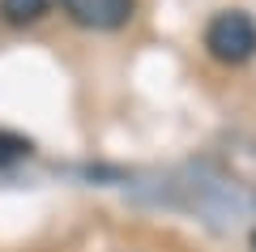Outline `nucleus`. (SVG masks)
Masks as SVG:
<instances>
[{"mask_svg":"<svg viewBox=\"0 0 256 252\" xmlns=\"http://www.w3.org/2000/svg\"><path fill=\"white\" fill-rule=\"evenodd\" d=\"M205 47H210V56L222 60V64L252 60V52H256V22L248 18V13H239V9L218 13V18L210 22V30H205Z\"/></svg>","mask_w":256,"mask_h":252,"instance_id":"obj_1","label":"nucleus"},{"mask_svg":"<svg viewBox=\"0 0 256 252\" xmlns=\"http://www.w3.org/2000/svg\"><path fill=\"white\" fill-rule=\"evenodd\" d=\"M60 9L77 22V26L90 30H116L132 18L137 0H60Z\"/></svg>","mask_w":256,"mask_h":252,"instance_id":"obj_2","label":"nucleus"},{"mask_svg":"<svg viewBox=\"0 0 256 252\" xmlns=\"http://www.w3.org/2000/svg\"><path fill=\"white\" fill-rule=\"evenodd\" d=\"M47 13V0H0V18L13 26H30Z\"/></svg>","mask_w":256,"mask_h":252,"instance_id":"obj_3","label":"nucleus"},{"mask_svg":"<svg viewBox=\"0 0 256 252\" xmlns=\"http://www.w3.org/2000/svg\"><path fill=\"white\" fill-rule=\"evenodd\" d=\"M22 158H30V141L18 133H0V167H13Z\"/></svg>","mask_w":256,"mask_h":252,"instance_id":"obj_4","label":"nucleus"},{"mask_svg":"<svg viewBox=\"0 0 256 252\" xmlns=\"http://www.w3.org/2000/svg\"><path fill=\"white\" fill-rule=\"evenodd\" d=\"M252 248H256V231H252Z\"/></svg>","mask_w":256,"mask_h":252,"instance_id":"obj_5","label":"nucleus"}]
</instances>
